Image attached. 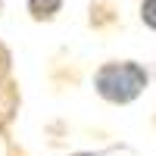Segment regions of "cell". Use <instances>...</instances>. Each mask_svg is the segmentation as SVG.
I'll return each instance as SVG.
<instances>
[{
	"label": "cell",
	"instance_id": "obj_1",
	"mask_svg": "<svg viewBox=\"0 0 156 156\" xmlns=\"http://www.w3.org/2000/svg\"><path fill=\"white\" fill-rule=\"evenodd\" d=\"M97 94L109 103H131L140 97V90L147 87V69L134 59H122V62H106L100 66L94 75Z\"/></svg>",
	"mask_w": 156,
	"mask_h": 156
},
{
	"label": "cell",
	"instance_id": "obj_2",
	"mask_svg": "<svg viewBox=\"0 0 156 156\" xmlns=\"http://www.w3.org/2000/svg\"><path fill=\"white\" fill-rule=\"evenodd\" d=\"M62 6V0H28V12L37 19V22H44V19H53L56 12Z\"/></svg>",
	"mask_w": 156,
	"mask_h": 156
},
{
	"label": "cell",
	"instance_id": "obj_3",
	"mask_svg": "<svg viewBox=\"0 0 156 156\" xmlns=\"http://www.w3.org/2000/svg\"><path fill=\"white\" fill-rule=\"evenodd\" d=\"M140 22H144L150 31H156V0H144V3H140Z\"/></svg>",
	"mask_w": 156,
	"mask_h": 156
},
{
	"label": "cell",
	"instance_id": "obj_4",
	"mask_svg": "<svg viewBox=\"0 0 156 156\" xmlns=\"http://www.w3.org/2000/svg\"><path fill=\"white\" fill-rule=\"evenodd\" d=\"M0 9H3V0H0Z\"/></svg>",
	"mask_w": 156,
	"mask_h": 156
}]
</instances>
